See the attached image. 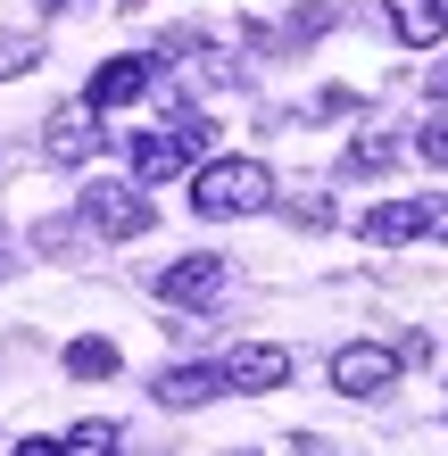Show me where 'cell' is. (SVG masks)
Returning <instances> with one entry per match:
<instances>
[{
	"label": "cell",
	"instance_id": "6da1fadb",
	"mask_svg": "<svg viewBox=\"0 0 448 456\" xmlns=\"http://www.w3.org/2000/svg\"><path fill=\"white\" fill-rule=\"evenodd\" d=\"M191 208H200L208 224L257 216V208H274V175L257 167V158H216V167H191Z\"/></svg>",
	"mask_w": 448,
	"mask_h": 456
},
{
	"label": "cell",
	"instance_id": "7a4b0ae2",
	"mask_svg": "<svg viewBox=\"0 0 448 456\" xmlns=\"http://www.w3.org/2000/svg\"><path fill=\"white\" fill-rule=\"evenodd\" d=\"M200 150H208V117H167L158 133H142V142H134V183H175V175H191Z\"/></svg>",
	"mask_w": 448,
	"mask_h": 456
},
{
	"label": "cell",
	"instance_id": "3957f363",
	"mask_svg": "<svg viewBox=\"0 0 448 456\" xmlns=\"http://www.w3.org/2000/svg\"><path fill=\"white\" fill-rule=\"evenodd\" d=\"M84 224H92L100 240H142V232H150L142 183H84Z\"/></svg>",
	"mask_w": 448,
	"mask_h": 456
},
{
	"label": "cell",
	"instance_id": "277c9868",
	"mask_svg": "<svg viewBox=\"0 0 448 456\" xmlns=\"http://www.w3.org/2000/svg\"><path fill=\"white\" fill-rule=\"evenodd\" d=\"M390 382H399V348H374V340L332 348V390L340 398H390Z\"/></svg>",
	"mask_w": 448,
	"mask_h": 456
},
{
	"label": "cell",
	"instance_id": "5b68a950",
	"mask_svg": "<svg viewBox=\"0 0 448 456\" xmlns=\"http://www.w3.org/2000/svg\"><path fill=\"white\" fill-rule=\"evenodd\" d=\"M100 142H109V125H100V109H59L50 117V133H42V158L50 167H84V158H100Z\"/></svg>",
	"mask_w": 448,
	"mask_h": 456
},
{
	"label": "cell",
	"instance_id": "8992f818",
	"mask_svg": "<svg viewBox=\"0 0 448 456\" xmlns=\"http://www.w3.org/2000/svg\"><path fill=\"white\" fill-rule=\"evenodd\" d=\"M224 290V257L216 249H191V257H175L167 274H158V299L167 307H208Z\"/></svg>",
	"mask_w": 448,
	"mask_h": 456
},
{
	"label": "cell",
	"instance_id": "52a82bcc",
	"mask_svg": "<svg viewBox=\"0 0 448 456\" xmlns=\"http://www.w3.org/2000/svg\"><path fill=\"white\" fill-rule=\"evenodd\" d=\"M282 382H291V357L274 340H241L224 357V390H282Z\"/></svg>",
	"mask_w": 448,
	"mask_h": 456
},
{
	"label": "cell",
	"instance_id": "ba28073f",
	"mask_svg": "<svg viewBox=\"0 0 448 456\" xmlns=\"http://www.w3.org/2000/svg\"><path fill=\"white\" fill-rule=\"evenodd\" d=\"M142 92H150V59H109V67H100L92 84H84V109H100V117H109V109H134Z\"/></svg>",
	"mask_w": 448,
	"mask_h": 456
},
{
	"label": "cell",
	"instance_id": "9c48e42d",
	"mask_svg": "<svg viewBox=\"0 0 448 456\" xmlns=\"http://www.w3.org/2000/svg\"><path fill=\"white\" fill-rule=\"evenodd\" d=\"M224 398V365H167L158 373V407H208Z\"/></svg>",
	"mask_w": 448,
	"mask_h": 456
},
{
	"label": "cell",
	"instance_id": "30bf717a",
	"mask_svg": "<svg viewBox=\"0 0 448 456\" xmlns=\"http://www.w3.org/2000/svg\"><path fill=\"white\" fill-rule=\"evenodd\" d=\"M390 34L407 50H432L448 34V0H390Z\"/></svg>",
	"mask_w": 448,
	"mask_h": 456
},
{
	"label": "cell",
	"instance_id": "8fae6325",
	"mask_svg": "<svg viewBox=\"0 0 448 456\" xmlns=\"http://www.w3.org/2000/svg\"><path fill=\"white\" fill-rule=\"evenodd\" d=\"M415 232H424V200H382L374 216H365V240H374V249H407Z\"/></svg>",
	"mask_w": 448,
	"mask_h": 456
},
{
	"label": "cell",
	"instance_id": "7c38bea8",
	"mask_svg": "<svg viewBox=\"0 0 448 456\" xmlns=\"http://www.w3.org/2000/svg\"><path fill=\"white\" fill-rule=\"evenodd\" d=\"M67 373H75V382H109V373H117V340H100V332L67 340Z\"/></svg>",
	"mask_w": 448,
	"mask_h": 456
},
{
	"label": "cell",
	"instance_id": "4fadbf2b",
	"mask_svg": "<svg viewBox=\"0 0 448 456\" xmlns=\"http://www.w3.org/2000/svg\"><path fill=\"white\" fill-rule=\"evenodd\" d=\"M59 448H67V456H117V423H100V415H92V423H75Z\"/></svg>",
	"mask_w": 448,
	"mask_h": 456
},
{
	"label": "cell",
	"instance_id": "5bb4252c",
	"mask_svg": "<svg viewBox=\"0 0 448 456\" xmlns=\"http://www.w3.org/2000/svg\"><path fill=\"white\" fill-rule=\"evenodd\" d=\"M390 167V142H382V133H357V142H349V175H382Z\"/></svg>",
	"mask_w": 448,
	"mask_h": 456
},
{
	"label": "cell",
	"instance_id": "9a60e30c",
	"mask_svg": "<svg viewBox=\"0 0 448 456\" xmlns=\"http://www.w3.org/2000/svg\"><path fill=\"white\" fill-rule=\"evenodd\" d=\"M415 150H424L432 167H448V125H424V133H415Z\"/></svg>",
	"mask_w": 448,
	"mask_h": 456
},
{
	"label": "cell",
	"instance_id": "2e32d148",
	"mask_svg": "<svg viewBox=\"0 0 448 456\" xmlns=\"http://www.w3.org/2000/svg\"><path fill=\"white\" fill-rule=\"evenodd\" d=\"M424 232H432V240H448V200H424Z\"/></svg>",
	"mask_w": 448,
	"mask_h": 456
},
{
	"label": "cell",
	"instance_id": "e0dca14e",
	"mask_svg": "<svg viewBox=\"0 0 448 456\" xmlns=\"http://www.w3.org/2000/svg\"><path fill=\"white\" fill-rule=\"evenodd\" d=\"M25 67H34V50H25V42H9V50H0V75H25Z\"/></svg>",
	"mask_w": 448,
	"mask_h": 456
},
{
	"label": "cell",
	"instance_id": "ac0fdd59",
	"mask_svg": "<svg viewBox=\"0 0 448 456\" xmlns=\"http://www.w3.org/2000/svg\"><path fill=\"white\" fill-rule=\"evenodd\" d=\"M17 456H67L59 440H17Z\"/></svg>",
	"mask_w": 448,
	"mask_h": 456
},
{
	"label": "cell",
	"instance_id": "d6986e66",
	"mask_svg": "<svg viewBox=\"0 0 448 456\" xmlns=\"http://www.w3.org/2000/svg\"><path fill=\"white\" fill-rule=\"evenodd\" d=\"M291 456H324V440H307V432H299V440H291Z\"/></svg>",
	"mask_w": 448,
	"mask_h": 456
},
{
	"label": "cell",
	"instance_id": "ffe728a7",
	"mask_svg": "<svg viewBox=\"0 0 448 456\" xmlns=\"http://www.w3.org/2000/svg\"><path fill=\"white\" fill-rule=\"evenodd\" d=\"M432 92H440V100H448V59H440V67H432Z\"/></svg>",
	"mask_w": 448,
	"mask_h": 456
},
{
	"label": "cell",
	"instance_id": "44dd1931",
	"mask_svg": "<svg viewBox=\"0 0 448 456\" xmlns=\"http://www.w3.org/2000/svg\"><path fill=\"white\" fill-rule=\"evenodd\" d=\"M0 274H9V257H0Z\"/></svg>",
	"mask_w": 448,
	"mask_h": 456
}]
</instances>
